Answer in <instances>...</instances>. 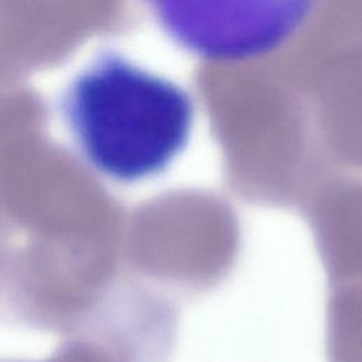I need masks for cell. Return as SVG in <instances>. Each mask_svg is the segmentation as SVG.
I'll use <instances>...</instances> for the list:
<instances>
[{"instance_id":"6da1fadb","label":"cell","mask_w":362,"mask_h":362,"mask_svg":"<svg viewBox=\"0 0 362 362\" xmlns=\"http://www.w3.org/2000/svg\"><path fill=\"white\" fill-rule=\"evenodd\" d=\"M65 112L88 161L120 182L161 173L185 148L194 122L182 88L113 54L72 82Z\"/></svg>"},{"instance_id":"7a4b0ae2","label":"cell","mask_w":362,"mask_h":362,"mask_svg":"<svg viewBox=\"0 0 362 362\" xmlns=\"http://www.w3.org/2000/svg\"><path fill=\"white\" fill-rule=\"evenodd\" d=\"M164 33L205 59L240 61L286 42L315 0H144Z\"/></svg>"}]
</instances>
